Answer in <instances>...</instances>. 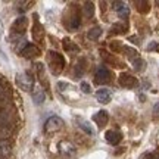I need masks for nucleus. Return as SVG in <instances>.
<instances>
[{
	"mask_svg": "<svg viewBox=\"0 0 159 159\" xmlns=\"http://www.w3.org/2000/svg\"><path fill=\"white\" fill-rule=\"evenodd\" d=\"M47 61H49V65H50L53 74L57 75L62 72L63 66H65V59H63V56L61 53H57V52H49Z\"/></svg>",
	"mask_w": 159,
	"mask_h": 159,
	"instance_id": "obj_1",
	"label": "nucleus"
},
{
	"mask_svg": "<svg viewBox=\"0 0 159 159\" xmlns=\"http://www.w3.org/2000/svg\"><path fill=\"white\" fill-rule=\"evenodd\" d=\"M62 128H63V121L59 116H50L44 124L46 133H57V131H61Z\"/></svg>",
	"mask_w": 159,
	"mask_h": 159,
	"instance_id": "obj_2",
	"label": "nucleus"
},
{
	"mask_svg": "<svg viewBox=\"0 0 159 159\" xmlns=\"http://www.w3.org/2000/svg\"><path fill=\"white\" fill-rule=\"evenodd\" d=\"M16 84L19 85L21 90L31 91L33 85H34V80L31 78V75H28V74H19V75H16Z\"/></svg>",
	"mask_w": 159,
	"mask_h": 159,
	"instance_id": "obj_3",
	"label": "nucleus"
},
{
	"mask_svg": "<svg viewBox=\"0 0 159 159\" xmlns=\"http://www.w3.org/2000/svg\"><path fill=\"white\" fill-rule=\"evenodd\" d=\"M119 84L125 89H134L139 85V80L130 74H121L119 75Z\"/></svg>",
	"mask_w": 159,
	"mask_h": 159,
	"instance_id": "obj_4",
	"label": "nucleus"
},
{
	"mask_svg": "<svg viewBox=\"0 0 159 159\" xmlns=\"http://www.w3.org/2000/svg\"><path fill=\"white\" fill-rule=\"evenodd\" d=\"M94 78H96L97 84H108L109 81H111V78H112V74H111V71L108 68H100V69H97Z\"/></svg>",
	"mask_w": 159,
	"mask_h": 159,
	"instance_id": "obj_5",
	"label": "nucleus"
},
{
	"mask_svg": "<svg viewBox=\"0 0 159 159\" xmlns=\"http://www.w3.org/2000/svg\"><path fill=\"white\" fill-rule=\"evenodd\" d=\"M105 139H106V142H108L109 144L116 146V144L121 143V140H122V134L116 130H109L105 133Z\"/></svg>",
	"mask_w": 159,
	"mask_h": 159,
	"instance_id": "obj_6",
	"label": "nucleus"
},
{
	"mask_svg": "<svg viewBox=\"0 0 159 159\" xmlns=\"http://www.w3.org/2000/svg\"><path fill=\"white\" fill-rule=\"evenodd\" d=\"M27 27H28V19H27L25 16H21V18H18L16 21L13 22V25H12V33L22 34L24 31L27 30Z\"/></svg>",
	"mask_w": 159,
	"mask_h": 159,
	"instance_id": "obj_7",
	"label": "nucleus"
},
{
	"mask_svg": "<svg viewBox=\"0 0 159 159\" xmlns=\"http://www.w3.org/2000/svg\"><path fill=\"white\" fill-rule=\"evenodd\" d=\"M39 55H40V49L34 44H27L22 50H21V56L27 57V59L35 57V56H39Z\"/></svg>",
	"mask_w": 159,
	"mask_h": 159,
	"instance_id": "obj_8",
	"label": "nucleus"
},
{
	"mask_svg": "<svg viewBox=\"0 0 159 159\" xmlns=\"http://www.w3.org/2000/svg\"><path fill=\"white\" fill-rule=\"evenodd\" d=\"M96 99H97V102L106 105V103H109L111 99H112V91L109 90V89H100V90H97V93H96Z\"/></svg>",
	"mask_w": 159,
	"mask_h": 159,
	"instance_id": "obj_9",
	"label": "nucleus"
},
{
	"mask_svg": "<svg viewBox=\"0 0 159 159\" xmlns=\"http://www.w3.org/2000/svg\"><path fill=\"white\" fill-rule=\"evenodd\" d=\"M93 121L96 122L99 127H103V125H106L108 124V121H109V115L106 111H99L97 114L93 115Z\"/></svg>",
	"mask_w": 159,
	"mask_h": 159,
	"instance_id": "obj_10",
	"label": "nucleus"
},
{
	"mask_svg": "<svg viewBox=\"0 0 159 159\" xmlns=\"http://www.w3.org/2000/svg\"><path fill=\"white\" fill-rule=\"evenodd\" d=\"M31 96H33V100H34L35 105H41V103L44 102L46 99V93L43 89H40V87H35L33 93H31Z\"/></svg>",
	"mask_w": 159,
	"mask_h": 159,
	"instance_id": "obj_11",
	"label": "nucleus"
},
{
	"mask_svg": "<svg viewBox=\"0 0 159 159\" xmlns=\"http://www.w3.org/2000/svg\"><path fill=\"white\" fill-rule=\"evenodd\" d=\"M43 35H44V28H43V27H41V24L35 19L34 28H33V37H34V40L40 41V40L43 39Z\"/></svg>",
	"mask_w": 159,
	"mask_h": 159,
	"instance_id": "obj_12",
	"label": "nucleus"
},
{
	"mask_svg": "<svg viewBox=\"0 0 159 159\" xmlns=\"http://www.w3.org/2000/svg\"><path fill=\"white\" fill-rule=\"evenodd\" d=\"M59 148H61V152H62L63 155H74L75 153L74 144L69 142H61L59 143Z\"/></svg>",
	"mask_w": 159,
	"mask_h": 159,
	"instance_id": "obj_13",
	"label": "nucleus"
},
{
	"mask_svg": "<svg viewBox=\"0 0 159 159\" xmlns=\"http://www.w3.org/2000/svg\"><path fill=\"white\" fill-rule=\"evenodd\" d=\"M11 122V114L6 109H0V128L7 127Z\"/></svg>",
	"mask_w": 159,
	"mask_h": 159,
	"instance_id": "obj_14",
	"label": "nucleus"
},
{
	"mask_svg": "<svg viewBox=\"0 0 159 159\" xmlns=\"http://www.w3.org/2000/svg\"><path fill=\"white\" fill-rule=\"evenodd\" d=\"M133 68H134V71H137V72H143V71L146 69V61L142 59V57H136V59L133 61Z\"/></svg>",
	"mask_w": 159,
	"mask_h": 159,
	"instance_id": "obj_15",
	"label": "nucleus"
},
{
	"mask_svg": "<svg viewBox=\"0 0 159 159\" xmlns=\"http://www.w3.org/2000/svg\"><path fill=\"white\" fill-rule=\"evenodd\" d=\"M77 124H78V128H81L83 131H85V134H90V136H93V134H94L93 128L89 125V122H87V121L78 118V119H77Z\"/></svg>",
	"mask_w": 159,
	"mask_h": 159,
	"instance_id": "obj_16",
	"label": "nucleus"
},
{
	"mask_svg": "<svg viewBox=\"0 0 159 159\" xmlns=\"http://www.w3.org/2000/svg\"><path fill=\"white\" fill-rule=\"evenodd\" d=\"M100 35H102V28H99V27H93L91 30H89V33H87V39L91 40V41H96Z\"/></svg>",
	"mask_w": 159,
	"mask_h": 159,
	"instance_id": "obj_17",
	"label": "nucleus"
},
{
	"mask_svg": "<svg viewBox=\"0 0 159 159\" xmlns=\"http://www.w3.org/2000/svg\"><path fill=\"white\" fill-rule=\"evenodd\" d=\"M11 152V144L5 140H0V158H5Z\"/></svg>",
	"mask_w": 159,
	"mask_h": 159,
	"instance_id": "obj_18",
	"label": "nucleus"
},
{
	"mask_svg": "<svg viewBox=\"0 0 159 159\" xmlns=\"http://www.w3.org/2000/svg\"><path fill=\"white\" fill-rule=\"evenodd\" d=\"M136 6H137V9H139V12H142V13H146L150 9V5H149V2H146V0H137Z\"/></svg>",
	"mask_w": 159,
	"mask_h": 159,
	"instance_id": "obj_19",
	"label": "nucleus"
},
{
	"mask_svg": "<svg viewBox=\"0 0 159 159\" xmlns=\"http://www.w3.org/2000/svg\"><path fill=\"white\" fill-rule=\"evenodd\" d=\"M63 49L66 52H80V47L77 44H74L71 40L68 39H65L63 40Z\"/></svg>",
	"mask_w": 159,
	"mask_h": 159,
	"instance_id": "obj_20",
	"label": "nucleus"
},
{
	"mask_svg": "<svg viewBox=\"0 0 159 159\" xmlns=\"http://www.w3.org/2000/svg\"><path fill=\"white\" fill-rule=\"evenodd\" d=\"M93 13H94V3L93 2H85L84 5V15L87 18L93 16Z\"/></svg>",
	"mask_w": 159,
	"mask_h": 159,
	"instance_id": "obj_21",
	"label": "nucleus"
},
{
	"mask_svg": "<svg viewBox=\"0 0 159 159\" xmlns=\"http://www.w3.org/2000/svg\"><path fill=\"white\" fill-rule=\"evenodd\" d=\"M116 13H118V16L121 18V19H125V18H128V15H130V7L124 3V5L116 11Z\"/></svg>",
	"mask_w": 159,
	"mask_h": 159,
	"instance_id": "obj_22",
	"label": "nucleus"
},
{
	"mask_svg": "<svg viewBox=\"0 0 159 159\" xmlns=\"http://www.w3.org/2000/svg\"><path fill=\"white\" fill-rule=\"evenodd\" d=\"M127 28H128V25L125 22H118V24H114L112 31H114V33H124Z\"/></svg>",
	"mask_w": 159,
	"mask_h": 159,
	"instance_id": "obj_23",
	"label": "nucleus"
},
{
	"mask_svg": "<svg viewBox=\"0 0 159 159\" xmlns=\"http://www.w3.org/2000/svg\"><path fill=\"white\" fill-rule=\"evenodd\" d=\"M80 16H77V15H74V16L71 18V19H69V24H68V27L71 30H77L80 27Z\"/></svg>",
	"mask_w": 159,
	"mask_h": 159,
	"instance_id": "obj_24",
	"label": "nucleus"
},
{
	"mask_svg": "<svg viewBox=\"0 0 159 159\" xmlns=\"http://www.w3.org/2000/svg\"><path fill=\"white\" fill-rule=\"evenodd\" d=\"M122 50H124L125 53H128L127 56L131 57L133 61H134L136 57H139V56H137V55H139V53H137V50H134V49H131V47H128V46H125V47H122Z\"/></svg>",
	"mask_w": 159,
	"mask_h": 159,
	"instance_id": "obj_25",
	"label": "nucleus"
},
{
	"mask_svg": "<svg viewBox=\"0 0 159 159\" xmlns=\"http://www.w3.org/2000/svg\"><path fill=\"white\" fill-rule=\"evenodd\" d=\"M81 90H83V93H85V94L91 93V87H90V84H87V83H81Z\"/></svg>",
	"mask_w": 159,
	"mask_h": 159,
	"instance_id": "obj_26",
	"label": "nucleus"
},
{
	"mask_svg": "<svg viewBox=\"0 0 159 159\" xmlns=\"http://www.w3.org/2000/svg\"><path fill=\"white\" fill-rule=\"evenodd\" d=\"M148 50L149 52H152V50H158L159 52V43H156V41H152V43L148 46Z\"/></svg>",
	"mask_w": 159,
	"mask_h": 159,
	"instance_id": "obj_27",
	"label": "nucleus"
},
{
	"mask_svg": "<svg viewBox=\"0 0 159 159\" xmlns=\"http://www.w3.org/2000/svg\"><path fill=\"white\" fill-rule=\"evenodd\" d=\"M6 97V90H5V87H3V83L0 81V100H3Z\"/></svg>",
	"mask_w": 159,
	"mask_h": 159,
	"instance_id": "obj_28",
	"label": "nucleus"
},
{
	"mask_svg": "<svg viewBox=\"0 0 159 159\" xmlns=\"http://www.w3.org/2000/svg\"><path fill=\"white\" fill-rule=\"evenodd\" d=\"M153 115L155 116H159V102L153 106Z\"/></svg>",
	"mask_w": 159,
	"mask_h": 159,
	"instance_id": "obj_29",
	"label": "nucleus"
},
{
	"mask_svg": "<svg viewBox=\"0 0 159 159\" xmlns=\"http://www.w3.org/2000/svg\"><path fill=\"white\" fill-rule=\"evenodd\" d=\"M148 159H159V155L158 153H150L148 156Z\"/></svg>",
	"mask_w": 159,
	"mask_h": 159,
	"instance_id": "obj_30",
	"label": "nucleus"
},
{
	"mask_svg": "<svg viewBox=\"0 0 159 159\" xmlns=\"http://www.w3.org/2000/svg\"><path fill=\"white\" fill-rule=\"evenodd\" d=\"M57 87H59V89H68L69 85L65 84V83H59V84H57Z\"/></svg>",
	"mask_w": 159,
	"mask_h": 159,
	"instance_id": "obj_31",
	"label": "nucleus"
},
{
	"mask_svg": "<svg viewBox=\"0 0 159 159\" xmlns=\"http://www.w3.org/2000/svg\"><path fill=\"white\" fill-rule=\"evenodd\" d=\"M158 5H159V2H158Z\"/></svg>",
	"mask_w": 159,
	"mask_h": 159,
	"instance_id": "obj_32",
	"label": "nucleus"
}]
</instances>
